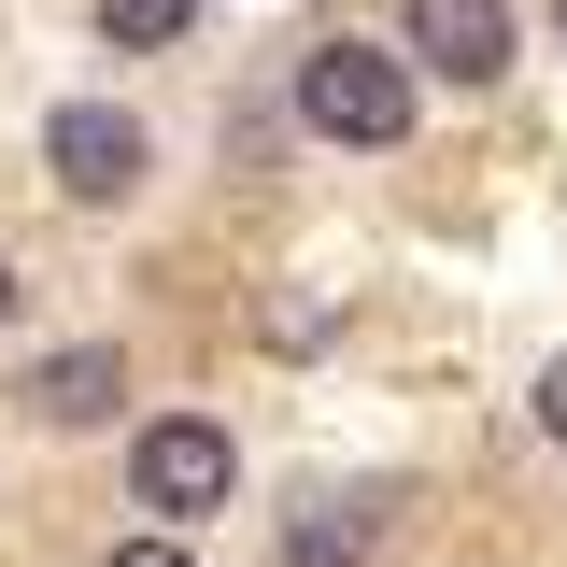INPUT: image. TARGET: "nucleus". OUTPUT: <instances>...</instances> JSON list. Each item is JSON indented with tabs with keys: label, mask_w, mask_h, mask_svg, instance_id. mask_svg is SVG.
Here are the masks:
<instances>
[{
	"label": "nucleus",
	"mask_w": 567,
	"mask_h": 567,
	"mask_svg": "<svg viewBox=\"0 0 567 567\" xmlns=\"http://www.w3.org/2000/svg\"><path fill=\"white\" fill-rule=\"evenodd\" d=\"M298 114L327 142H412V58L398 43H312L298 58Z\"/></svg>",
	"instance_id": "f257e3e1"
},
{
	"label": "nucleus",
	"mask_w": 567,
	"mask_h": 567,
	"mask_svg": "<svg viewBox=\"0 0 567 567\" xmlns=\"http://www.w3.org/2000/svg\"><path fill=\"white\" fill-rule=\"evenodd\" d=\"M227 483H241V454H227V425H199V412H156L128 440V496L171 511V539H185L199 511H227Z\"/></svg>",
	"instance_id": "f03ea898"
},
{
	"label": "nucleus",
	"mask_w": 567,
	"mask_h": 567,
	"mask_svg": "<svg viewBox=\"0 0 567 567\" xmlns=\"http://www.w3.org/2000/svg\"><path fill=\"white\" fill-rule=\"evenodd\" d=\"M43 171H58L85 213H114L142 185V114H114V100H58V128H43Z\"/></svg>",
	"instance_id": "7ed1b4c3"
},
{
	"label": "nucleus",
	"mask_w": 567,
	"mask_h": 567,
	"mask_svg": "<svg viewBox=\"0 0 567 567\" xmlns=\"http://www.w3.org/2000/svg\"><path fill=\"white\" fill-rule=\"evenodd\" d=\"M412 58L440 85H496L511 71V0H412Z\"/></svg>",
	"instance_id": "20e7f679"
},
{
	"label": "nucleus",
	"mask_w": 567,
	"mask_h": 567,
	"mask_svg": "<svg viewBox=\"0 0 567 567\" xmlns=\"http://www.w3.org/2000/svg\"><path fill=\"white\" fill-rule=\"evenodd\" d=\"M14 398H29V425H114V412H128V354H114V341H71V354H43Z\"/></svg>",
	"instance_id": "39448f33"
},
{
	"label": "nucleus",
	"mask_w": 567,
	"mask_h": 567,
	"mask_svg": "<svg viewBox=\"0 0 567 567\" xmlns=\"http://www.w3.org/2000/svg\"><path fill=\"white\" fill-rule=\"evenodd\" d=\"M284 567H369V511H298Z\"/></svg>",
	"instance_id": "423d86ee"
},
{
	"label": "nucleus",
	"mask_w": 567,
	"mask_h": 567,
	"mask_svg": "<svg viewBox=\"0 0 567 567\" xmlns=\"http://www.w3.org/2000/svg\"><path fill=\"white\" fill-rule=\"evenodd\" d=\"M185 14H199V0H100L114 43H185Z\"/></svg>",
	"instance_id": "0eeeda50"
},
{
	"label": "nucleus",
	"mask_w": 567,
	"mask_h": 567,
	"mask_svg": "<svg viewBox=\"0 0 567 567\" xmlns=\"http://www.w3.org/2000/svg\"><path fill=\"white\" fill-rule=\"evenodd\" d=\"M100 567H199V554H185V539L156 525V539H114V554H100Z\"/></svg>",
	"instance_id": "6e6552de"
},
{
	"label": "nucleus",
	"mask_w": 567,
	"mask_h": 567,
	"mask_svg": "<svg viewBox=\"0 0 567 567\" xmlns=\"http://www.w3.org/2000/svg\"><path fill=\"white\" fill-rule=\"evenodd\" d=\"M539 425H554V440H567V354H554V369H539Z\"/></svg>",
	"instance_id": "1a4fd4ad"
},
{
	"label": "nucleus",
	"mask_w": 567,
	"mask_h": 567,
	"mask_svg": "<svg viewBox=\"0 0 567 567\" xmlns=\"http://www.w3.org/2000/svg\"><path fill=\"white\" fill-rule=\"evenodd\" d=\"M14 298H29V284H14V256H0V327H14Z\"/></svg>",
	"instance_id": "9d476101"
},
{
	"label": "nucleus",
	"mask_w": 567,
	"mask_h": 567,
	"mask_svg": "<svg viewBox=\"0 0 567 567\" xmlns=\"http://www.w3.org/2000/svg\"><path fill=\"white\" fill-rule=\"evenodd\" d=\"M554 29H567V0H554Z\"/></svg>",
	"instance_id": "9b49d317"
}]
</instances>
